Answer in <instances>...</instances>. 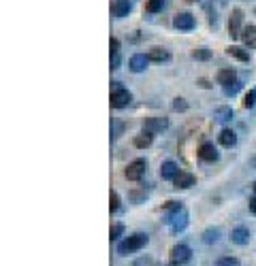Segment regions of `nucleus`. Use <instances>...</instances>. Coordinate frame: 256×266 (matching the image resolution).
<instances>
[{
  "label": "nucleus",
  "mask_w": 256,
  "mask_h": 266,
  "mask_svg": "<svg viewBox=\"0 0 256 266\" xmlns=\"http://www.w3.org/2000/svg\"><path fill=\"white\" fill-rule=\"evenodd\" d=\"M150 243V236L143 235V232H134V235L126 236L124 241L118 245V254L120 256H128V254H134V251L143 249L145 245Z\"/></svg>",
  "instance_id": "1"
},
{
  "label": "nucleus",
  "mask_w": 256,
  "mask_h": 266,
  "mask_svg": "<svg viewBox=\"0 0 256 266\" xmlns=\"http://www.w3.org/2000/svg\"><path fill=\"white\" fill-rule=\"evenodd\" d=\"M145 168H147V160L137 158V160H132L130 164L126 166L124 177H126L128 181H141V177L145 175Z\"/></svg>",
  "instance_id": "2"
},
{
  "label": "nucleus",
  "mask_w": 256,
  "mask_h": 266,
  "mask_svg": "<svg viewBox=\"0 0 256 266\" xmlns=\"http://www.w3.org/2000/svg\"><path fill=\"white\" fill-rule=\"evenodd\" d=\"M241 24H243V11L241 9H233L228 17V34L230 38H239L241 36Z\"/></svg>",
  "instance_id": "3"
},
{
  "label": "nucleus",
  "mask_w": 256,
  "mask_h": 266,
  "mask_svg": "<svg viewBox=\"0 0 256 266\" xmlns=\"http://www.w3.org/2000/svg\"><path fill=\"white\" fill-rule=\"evenodd\" d=\"M173 26H175L179 32H188V30H192L196 26V19H194L192 13L184 11V13H177V15L173 17Z\"/></svg>",
  "instance_id": "4"
},
{
  "label": "nucleus",
  "mask_w": 256,
  "mask_h": 266,
  "mask_svg": "<svg viewBox=\"0 0 256 266\" xmlns=\"http://www.w3.org/2000/svg\"><path fill=\"white\" fill-rule=\"evenodd\" d=\"M166 126H169V119L166 118H147V119H143V124H141V128H143L145 132H152V134L162 132Z\"/></svg>",
  "instance_id": "5"
},
{
  "label": "nucleus",
  "mask_w": 256,
  "mask_h": 266,
  "mask_svg": "<svg viewBox=\"0 0 256 266\" xmlns=\"http://www.w3.org/2000/svg\"><path fill=\"white\" fill-rule=\"evenodd\" d=\"M192 258V249L188 247V245L179 243L175 245V247L171 249V262H177V264H186Z\"/></svg>",
  "instance_id": "6"
},
{
  "label": "nucleus",
  "mask_w": 256,
  "mask_h": 266,
  "mask_svg": "<svg viewBox=\"0 0 256 266\" xmlns=\"http://www.w3.org/2000/svg\"><path fill=\"white\" fill-rule=\"evenodd\" d=\"M130 100H132V94L124 88L118 89V92H111V107L113 109H124L130 105Z\"/></svg>",
  "instance_id": "7"
},
{
  "label": "nucleus",
  "mask_w": 256,
  "mask_h": 266,
  "mask_svg": "<svg viewBox=\"0 0 256 266\" xmlns=\"http://www.w3.org/2000/svg\"><path fill=\"white\" fill-rule=\"evenodd\" d=\"M196 183V177L192 173H186V171H179L177 177L173 179V185H175V190H188Z\"/></svg>",
  "instance_id": "8"
},
{
  "label": "nucleus",
  "mask_w": 256,
  "mask_h": 266,
  "mask_svg": "<svg viewBox=\"0 0 256 266\" xmlns=\"http://www.w3.org/2000/svg\"><path fill=\"white\" fill-rule=\"evenodd\" d=\"M198 158H201L203 162H216L218 158H220V153H218L214 143H203V145L198 147Z\"/></svg>",
  "instance_id": "9"
},
{
  "label": "nucleus",
  "mask_w": 256,
  "mask_h": 266,
  "mask_svg": "<svg viewBox=\"0 0 256 266\" xmlns=\"http://www.w3.org/2000/svg\"><path fill=\"white\" fill-rule=\"evenodd\" d=\"M230 243L239 245V247L248 245L250 243V230L246 228V226H237V228H233V232H230Z\"/></svg>",
  "instance_id": "10"
},
{
  "label": "nucleus",
  "mask_w": 256,
  "mask_h": 266,
  "mask_svg": "<svg viewBox=\"0 0 256 266\" xmlns=\"http://www.w3.org/2000/svg\"><path fill=\"white\" fill-rule=\"evenodd\" d=\"M147 64H150V58H147L145 54H134L130 58V62H128V68H130L132 73H143V70L147 68Z\"/></svg>",
  "instance_id": "11"
},
{
  "label": "nucleus",
  "mask_w": 256,
  "mask_h": 266,
  "mask_svg": "<svg viewBox=\"0 0 256 266\" xmlns=\"http://www.w3.org/2000/svg\"><path fill=\"white\" fill-rule=\"evenodd\" d=\"M130 11H132V2H130V0H113V4H111L113 17H126Z\"/></svg>",
  "instance_id": "12"
},
{
  "label": "nucleus",
  "mask_w": 256,
  "mask_h": 266,
  "mask_svg": "<svg viewBox=\"0 0 256 266\" xmlns=\"http://www.w3.org/2000/svg\"><path fill=\"white\" fill-rule=\"evenodd\" d=\"M177 173H179V168L173 160H166V162H162V166H160V177L164 181H173L177 177Z\"/></svg>",
  "instance_id": "13"
},
{
  "label": "nucleus",
  "mask_w": 256,
  "mask_h": 266,
  "mask_svg": "<svg viewBox=\"0 0 256 266\" xmlns=\"http://www.w3.org/2000/svg\"><path fill=\"white\" fill-rule=\"evenodd\" d=\"M216 81L220 83L222 88H226V86H230V83L237 81V75H235L233 68H220L218 70V75H216Z\"/></svg>",
  "instance_id": "14"
},
{
  "label": "nucleus",
  "mask_w": 256,
  "mask_h": 266,
  "mask_svg": "<svg viewBox=\"0 0 256 266\" xmlns=\"http://www.w3.org/2000/svg\"><path fill=\"white\" fill-rule=\"evenodd\" d=\"M241 41L248 49H256V26H248L241 32Z\"/></svg>",
  "instance_id": "15"
},
{
  "label": "nucleus",
  "mask_w": 256,
  "mask_h": 266,
  "mask_svg": "<svg viewBox=\"0 0 256 266\" xmlns=\"http://www.w3.org/2000/svg\"><path fill=\"white\" fill-rule=\"evenodd\" d=\"M152 143H154V134H152V132H145V130L132 139V145L137 147V149H147V147L152 145Z\"/></svg>",
  "instance_id": "16"
},
{
  "label": "nucleus",
  "mask_w": 256,
  "mask_h": 266,
  "mask_svg": "<svg viewBox=\"0 0 256 266\" xmlns=\"http://www.w3.org/2000/svg\"><path fill=\"white\" fill-rule=\"evenodd\" d=\"M218 141H220L222 147H235L237 145V134L233 130H228V128H224V130L220 132V136H218Z\"/></svg>",
  "instance_id": "17"
},
{
  "label": "nucleus",
  "mask_w": 256,
  "mask_h": 266,
  "mask_svg": "<svg viewBox=\"0 0 256 266\" xmlns=\"http://www.w3.org/2000/svg\"><path fill=\"white\" fill-rule=\"evenodd\" d=\"M233 115H235V111L230 107H218L214 111V118H216V121H220V124L230 121V119H233Z\"/></svg>",
  "instance_id": "18"
},
{
  "label": "nucleus",
  "mask_w": 256,
  "mask_h": 266,
  "mask_svg": "<svg viewBox=\"0 0 256 266\" xmlns=\"http://www.w3.org/2000/svg\"><path fill=\"white\" fill-rule=\"evenodd\" d=\"M226 54L237 58L239 62H250V54L243 47H237V45H230V47H226Z\"/></svg>",
  "instance_id": "19"
},
{
  "label": "nucleus",
  "mask_w": 256,
  "mask_h": 266,
  "mask_svg": "<svg viewBox=\"0 0 256 266\" xmlns=\"http://www.w3.org/2000/svg\"><path fill=\"white\" fill-rule=\"evenodd\" d=\"M147 58H150V62H164V60H169V51L162 47H152Z\"/></svg>",
  "instance_id": "20"
},
{
  "label": "nucleus",
  "mask_w": 256,
  "mask_h": 266,
  "mask_svg": "<svg viewBox=\"0 0 256 266\" xmlns=\"http://www.w3.org/2000/svg\"><path fill=\"white\" fill-rule=\"evenodd\" d=\"M201 238H203L205 245H214V243L220 241V230H218V228H207V230L203 232Z\"/></svg>",
  "instance_id": "21"
},
{
  "label": "nucleus",
  "mask_w": 256,
  "mask_h": 266,
  "mask_svg": "<svg viewBox=\"0 0 256 266\" xmlns=\"http://www.w3.org/2000/svg\"><path fill=\"white\" fill-rule=\"evenodd\" d=\"M124 224H122V222H118V224H113L111 226V232H109V236H111V241H118V238L122 236V235H124Z\"/></svg>",
  "instance_id": "22"
},
{
  "label": "nucleus",
  "mask_w": 256,
  "mask_h": 266,
  "mask_svg": "<svg viewBox=\"0 0 256 266\" xmlns=\"http://www.w3.org/2000/svg\"><path fill=\"white\" fill-rule=\"evenodd\" d=\"M243 107H246V109H254L256 107V88H252L246 94V98H243Z\"/></svg>",
  "instance_id": "23"
},
{
  "label": "nucleus",
  "mask_w": 256,
  "mask_h": 266,
  "mask_svg": "<svg viewBox=\"0 0 256 266\" xmlns=\"http://www.w3.org/2000/svg\"><path fill=\"white\" fill-rule=\"evenodd\" d=\"M192 58H194V60H209V58H211V51H209L207 47H198V49L192 51Z\"/></svg>",
  "instance_id": "24"
},
{
  "label": "nucleus",
  "mask_w": 256,
  "mask_h": 266,
  "mask_svg": "<svg viewBox=\"0 0 256 266\" xmlns=\"http://www.w3.org/2000/svg\"><path fill=\"white\" fill-rule=\"evenodd\" d=\"M162 2H164V0H147L145 11L147 13H158L160 9H162Z\"/></svg>",
  "instance_id": "25"
},
{
  "label": "nucleus",
  "mask_w": 256,
  "mask_h": 266,
  "mask_svg": "<svg viewBox=\"0 0 256 266\" xmlns=\"http://www.w3.org/2000/svg\"><path fill=\"white\" fill-rule=\"evenodd\" d=\"M216 266H241V262L237 258H230V256H224L220 260L216 262Z\"/></svg>",
  "instance_id": "26"
},
{
  "label": "nucleus",
  "mask_w": 256,
  "mask_h": 266,
  "mask_svg": "<svg viewBox=\"0 0 256 266\" xmlns=\"http://www.w3.org/2000/svg\"><path fill=\"white\" fill-rule=\"evenodd\" d=\"M239 89H241V81H235V83H230V86L224 88V96H235Z\"/></svg>",
  "instance_id": "27"
},
{
  "label": "nucleus",
  "mask_w": 256,
  "mask_h": 266,
  "mask_svg": "<svg viewBox=\"0 0 256 266\" xmlns=\"http://www.w3.org/2000/svg\"><path fill=\"white\" fill-rule=\"evenodd\" d=\"M171 107H173V111H186V109H188V102H186L184 98H175Z\"/></svg>",
  "instance_id": "28"
},
{
  "label": "nucleus",
  "mask_w": 256,
  "mask_h": 266,
  "mask_svg": "<svg viewBox=\"0 0 256 266\" xmlns=\"http://www.w3.org/2000/svg\"><path fill=\"white\" fill-rule=\"evenodd\" d=\"M109 200H111V205H109V207H111V213H118L120 211V196H118V192H111V198H109Z\"/></svg>",
  "instance_id": "29"
},
{
  "label": "nucleus",
  "mask_w": 256,
  "mask_h": 266,
  "mask_svg": "<svg viewBox=\"0 0 256 266\" xmlns=\"http://www.w3.org/2000/svg\"><path fill=\"white\" fill-rule=\"evenodd\" d=\"M115 54H120V41L118 38H111V56Z\"/></svg>",
  "instance_id": "30"
},
{
  "label": "nucleus",
  "mask_w": 256,
  "mask_h": 266,
  "mask_svg": "<svg viewBox=\"0 0 256 266\" xmlns=\"http://www.w3.org/2000/svg\"><path fill=\"white\" fill-rule=\"evenodd\" d=\"M132 266H152V260H150V258H139Z\"/></svg>",
  "instance_id": "31"
},
{
  "label": "nucleus",
  "mask_w": 256,
  "mask_h": 266,
  "mask_svg": "<svg viewBox=\"0 0 256 266\" xmlns=\"http://www.w3.org/2000/svg\"><path fill=\"white\" fill-rule=\"evenodd\" d=\"M250 213H252V215H256V194H254V196L252 198H250Z\"/></svg>",
  "instance_id": "32"
},
{
  "label": "nucleus",
  "mask_w": 256,
  "mask_h": 266,
  "mask_svg": "<svg viewBox=\"0 0 256 266\" xmlns=\"http://www.w3.org/2000/svg\"><path fill=\"white\" fill-rule=\"evenodd\" d=\"M111 68H113V70H115V68H120V54L111 56Z\"/></svg>",
  "instance_id": "33"
},
{
  "label": "nucleus",
  "mask_w": 256,
  "mask_h": 266,
  "mask_svg": "<svg viewBox=\"0 0 256 266\" xmlns=\"http://www.w3.org/2000/svg\"><path fill=\"white\" fill-rule=\"evenodd\" d=\"M118 89H122V83L120 81H113L111 83V92H118Z\"/></svg>",
  "instance_id": "34"
},
{
  "label": "nucleus",
  "mask_w": 256,
  "mask_h": 266,
  "mask_svg": "<svg viewBox=\"0 0 256 266\" xmlns=\"http://www.w3.org/2000/svg\"><path fill=\"white\" fill-rule=\"evenodd\" d=\"M166 266H182V264H177V262H169V264H166Z\"/></svg>",
  "instance_id": "35"
},
{
  "label": "nucleus",
  "mask_w": 256,
  "mask_h": 266,
  "mask_svg": "<svg viewBox=\"0 0 256 266\" xmlns=\"http://www.w3.org/2000/svg\"><path fill=\"white\" fill-rule=\"evenodd\" d=\"M252 190H254V194H256V181H254V183H252Z\"/></svg>",
  "instance_id": "36"
},
{
  "label": "nucleus",
  "mask_w": 256,
  "mask_h": 266,
  "mask_svg": "<svg viewBox=\"0 0 256 266\" xmlns=\"http://www.w3.org/2000/svg\"><path fill=\"white\" fill-rule=\"evenodd\" d=\"M252 166H256V158H254V160H252Z\"/></svg>",
  "instance_id": "37"
},
{
  "label": "nucleus",
  "mask_w": 256,
  "mask_h": 266,
  "mask_svg": "<svg viewBox=\"0 0 256 266\" xmlns=\"http://www.w3.org/2000/svg\"><path fill=\"white\" fill-rule=\"evenodd\" d=\"M186 2H194V0H186Z\"/></svg>",
  "instance_id": "38"
}]
</instances>
